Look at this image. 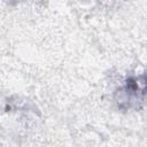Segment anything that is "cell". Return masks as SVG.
I'll return each instance as SVG.
<instances>
[{
	"label": "cell",
	"mask_w": 147,
	"mask_h": 147,
	"mask_svg": "<svg viewBox=\"0 0 147 147\" xmlns=\"http://www.w3.org/2000/svg\"><path fill=\"white\" fill-rule=\"evenodd\" d=\"M21 1H23V0H8V3H9L10 6H16V5H18Z\"/></svg>",
	"instance_id": "cell-2"
},
{
	"label": "cell",
	"mask_w": 147,
	"mask_h": 147,
	"mask_svg": "<svg viewBox=\"0 0 147 147\" xmlns=\"http://www.w3.org/2000/svg\"><path fill=\"white\" fill-rule=\"evenodd\" d=\"M147 101V71L126 76L114 92V103L121 111L140 109Z\"/></svg>",
	"instance_id": "cell-1"
}]
</instances>
